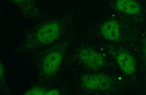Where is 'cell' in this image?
<instances>
[{"mask_svg":"<svg viewBox=\"0 0 146 95\" xmlns=\"http://www.w3.org/2000/svg\"><path fill=\"white\" fill-rule=\"evenodd\" d=\"M62 56L60 53L53 52L45 57L43 63V70L47 74L54 73L62 62Z\"/></svg>","mask_w":146,"mask_h":95,"instance_id":"5","label":"cell"},{"mask_svg":"<svg viewBox=\"0 0 146 95\" xmlns=\"http://www.w3.org/2000/svg\"><path fill=\"white\" fill-rule=\"evenodd\" d=\"M117 8L120 11L131 15L140 12V6L133 0H118L116 4Z\"/></svg>","mask_w":146,"mask_h":95,"instance_id":"7","label":"cell"},{"mask_svg":"<svg viewBox=\"0 0 146 95\" xmlns=\"http://www.w3.org/2000/svg\"><path fill=\"white\" fill-rule=\"evenodd\" d=\"M101 32L105 39L110 41H117L120 36L119 25L114 20H110L104 23L102 26Z\"/></svg>","mask_w":146,"mask_h":95,"instance_id":"4","label":"cell"},{"mask_svg":"<svg viewBox=\"0 0 146 95\" xmlns=\"http://www.w3.org/2000/svg\"><path fill=\"white\" fill-rule=\"evenodd\" d=\"M15 1H23V0H15Z\"/></svg>","mask_w":146,"mask_h":95,"instance_id":"11","label":"cell"},{"mask_svg":"<svg viewBox=\"0 0 146 95\" xmlns=\"http://www.w3.org/2000/svg\"><path fill=\"white\" fill-rule=\"evenodd\" d=\"M46 91L42 88H32L25 94L26 95H46Z\"/></svg>","mask_w":146,"mask_h":95,"instance_id":"8","label":"cell"},{"mask_svg":"<svg viewBox=\"0 0 146 95\" xmlns=\"http://www.w3.org/2000/svg\"><path fill=\"white\" fill-rule=\"evenodd\" d=\"M79 56L82 62L92 69H99L102 67L105 63L102 55L92 49H83L80 52Z\"/></svg>","mask_w":146,"mask_h":95,"instance_id":"2","label":"cell"},{"mask_svg":"<svg viewBox=\"0 0 146 95\" xmlns=\"http://www.w3.org/2000/svg\"><path fill=\"white\" fill-rule=\"evenodd\" d=\"M60 33L59 26L56 23H50L44 26L37 33V38L41 43L48 44L58 38Z\"/></svg>","mask_w":146,"mask_h":95,"instance_id":"3","label":"cell"},{"mask_svg":"<svg viewBox=\"0 0 146 95\" xmlns=\"http://www.w3.org/2000/svg\"><path fill=\"white\" fill-rule=\"evenodd\" d=\"M82 82L85 88L92 90H107L113 84L111 78L102 74L85 75L82 78Z\"/></svg>","mask_w":146,"mask_h":95,"instance_id":"1","label":"cell"},{"mask_svg":"<svg viewBox=\"0 0 146 95\" xmlns=\"http://www.w3.org/2000/svg\"><path fill=\"white\" fill-rule=\"evenodd\" d=\"M117 63L122 71L127 75H132L136 68V63L133 57L126 52H122L117 58Z\"/></svg>","mask_w":146,"mask_h":95,"instance_id":"6","label":"cell"},{"mask_svg":"<svg viewBox=\"0 0 146 95\" xmlns=\"http://www.w3.org/2000/svg\"><path fill=\"white\" fill-rule=\"evenodd\" d=\"M60 94V92L58 90L56 89H51L46 90V95H57Z\"/></svg>","mask_w":146,"mask_h":95,"instance_id":"9","label":"cell"},{"mask_svg":"<svg viewBox=\"0 0 146 95\" xmlns=\"http://www.w3.org/2000/svg\"><path fill=\"white\" fill-rule=\"evenodd\" d=\"M145 54H146V44H145Z\"/></svg>","mask_w":146,"mask_h":95,"instance_id":"10","label":"cell"}]
</instances>
